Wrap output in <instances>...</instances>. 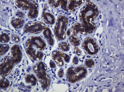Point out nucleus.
<instances>
[{
	"instance_id": "nucleus-1",
	"label": "nucleus",
	"mask_w": 124,
	"mask_h": 92,
	"mask_svg": "<svg viewBox=\"0 0 124 92\" xmlns=\"http://www.w3.org/2000/svg\"><path fill=\"white\" fill-rule=\"evenodd\" d=\"M99 14L97 6L90 0L87 1L80 10L79 13L80 24L85 28L88 34L92 33L95 30L96 25L94 21Z\"/></svg>"
},
{
	"instance_id": "nucleus-2",
	"label": "nucleus",
	"mask_w": 124,
	"mask_h": 92,
	"mask_svg": "<svg viewBox=\"0 0 124 92\" xmlns=\"http://www.w3.org/2000/svg\"><path fill=\"white\" fill-rule=\"evenodd\" d=\"M46 48L44 40L39 36L29 37L25 43V50L32 60L40 61L44 56L43 51Z\"/></svg>"
},
{
	"instance_id": "nucleus-3",
	"label": "nucleus",
	"mask_w": 124,
	"mask_h": 92,
	"mask_svg": "<svg viewBox=\"0 0 124 92\" xmlns=\"http://www.w3.org/2000/svg\"><path fill=\"white\" fill-rule=\"evenodd\" d=\"M32 70L39 79L42 88L43 89L49 88L51 80L47 74V68L44 63L42 61L37 62L33 66Z\"/></svg>"
},
{
	"instance_id": "nucleus-4",
	"label": "nucleus",
	"mask_w": 124,
	"mask_h": 92,
	"mask_svg": "<svg viewBox=\"0 0 124 92\" xmlns=\"http://www.w3.org/2000/svg\"><path fill=\"white\" fill-rule=\"evenodd\" d=\"M87 74V70L84 66L70 67L67 70L66 79L71 83H75L85 78Z\"/></svg>"
},
{
	"instance_id": "nucleus-5",
	"label": "nucleus",
	"mask_w": 124,
	"mask_h": 92,
	"mask_svg": "<svg viewBox=\"0 0 124 92\" xmlns=\"http://www.w3.org/2000/svg\"><path fill=\"white\" fill-rule=\"evenodd\" d=\"M15 4L18 8L28 11V17L35 19L38 16L39 5L35 0H16Z\"/></svg>"
},
{
	"instance_id": "nucleus-6",
	"label": "nucleus",
	"mask_w": 124,
	"mask_h": 92,
	"mask_svg": "<svg viewBox=\"0 0 124 92\" xmlns=\"http://www.w3.org/2000/svg\"><path fill=\"white\" fill-rule=\"evenodd\" d=\"M69 23L68 18L61 15L58 17L54 29V34L58 41H63L66 37V31Z\"/></svg>"
},
{
	"instance_id": "nucleus-7",
	"label": "nucleus",
	"mask_w": 124,
	"mask_h": 92,
	"mask_svg": "<svg viewBox=\"0 0 124 92\" xmlns=\"http://www.w3.org/2000/svg\"><path fill=\"white\" fill-rule=\"evenodd\" d=\"M82 47L89 55H94L98 53L99 48L96 42L92 37H88L84 40Z\"/></svg>"
},
{
	"instance_id": "nucleus-8",
	"label": "nucleus",
	"mask_w": 124,
	"mask_h": 92,
	"mask_svg": "<svg viewBox=\"0 0 124 92\" xmlns=\"http://www.w3.org/2000/svg\"><path fill=\"white\" fill-rule=\"evenodd\" d=\"M16 65L11 56H6L0 64V74L2 77H5L11 73Z\"/></svg>"
},
{
	"instance_id": "nucleus-9",
	"label": "nucleus",
	"mask_w": 124,
	"mask_h": 92,
	"mask_svg": "<svg viewBox=\"0 0 124 92\" xmlns=\"http://www.w3.org/2000/svg\"><path fill=\"white\" fill-rule=\"evenodd\" d=\"M46 26L44 23L40 21L29 23L24 25L23 32L24 33L37 34L44 31Z\"/></svg>"
},
{
	"instance_id": "nucleus-10",
	"label": "nucleus",
	"mask_w": 124,
	"mask_h": 92,
	"mask_svg": "<svg viewBox=\"0 0 124 92\" xmlns=\"http://www.w3.org/2000/svg\"><path fill=\"white\" fill-rule=\"evenodd\" d=\"M52 56L53 61L59 67H62L64 65V61L69 63L70 60V57L66 53L58 50L53 51Z\"/></svg>"
},
{
	"instance_id": "nucleus-11",
	"label": "nucleus",
	"mask_w": 124,
	"mask_h": 92,
	"mask_svg": "<svg viewBox=\"0 0 124 92\" xmlns=\"http://www.w3.org/2000/svg\"><path fill=\"white\" fill-rule=\"evenodd\" d=\"M85 0H61L60 6L64 11L68 12H74L77 7L83 4Z\"/></svg>"
},
{
	"instance_id": "nucleus-12",
	"label": "nucleus",
	"mask_w": 124,
	"mask_h": 92,
	"mask_svg": "<svg viewBox=\"0 0 124 92\" xmlns=\"http://www.w3.org/2000/svg\"><path fill=\"white\" fill-rule=\"evenodd\" d=\"M11 56L16 65L19 63L22 59V52L19 45H13L11 48Z\"/></svg>"
},
{
	"instance_id": "nucleus-13",
	"label": "nucleus",
	"mask_w": 124,
	"mask_h": 92,
	"mask_svg": "<svg viewBox=\"0 0 124 92\" xmlns=\"http://www.w3.org/2000/svg\"><path fill=\"white\" fill-rule=\"evenodd\" d=\"M70 31L71 32V35H77L79 33L82 35H86L88 34L84 27L79 23H75L72 25Z\"/></svg>"
},
{
	"instance_id": "nucleus-14",
	"label": "nucleus",
	"mask_w": 124,
	"mask_h": 92,
	"mask_svg": "<svg viewBox=\"0 0 124 92\" xmlns=\"http://www.w3.org/2000/svg\"><path fill=\"white\" fill-rule=\"evenodd\" d=\"M43 35L48 44L50 46H53L55 43V40L53 33L48 27L46 26L43 31Z\"/></svg>"
},
{
	"instance_id": "nucleus-15",
	"label": "nucleus",
	"mask_w": 124,
	"mask_h": 92,
	"mask_svg": "<svg viewBox=\"0 0 124 92\" xmlns=\"http://www.w3.org/2000/svg\"><path fill=\"white\" fill-rule=\"evenodd\" d=\"M41 18L44 22L48 25H53L56 22L54 16L49 12H43L42 13Z\"/></svg>"
},
{
	"instance_id": "nucleus-16",
	"label": "nucleus",
	"mask_w": 124,
	"mask_h": 92,
	"mask_svg": "<svg viewBox=\"0 0 124 92\" xmlns=\"http://www.w3.org/2000/svg\"><path fill=\"white\" fill-rule=\"evenodd\" d=\"M25 19L16 18H13L11 21V25L16 29H20L23 27L25 23Z\"/></svg>"
},
{
	"instance_id": "nucleus-17",
	"label": "nucleus",
	"mask_w": 124,
	"mask_h": 92,
	"mask_svg": "<svg viewBox=\"0 0 124 92\" xmlns=\"http://www.w3.org/2000/svg\"><path fill=\"white\" fill-rule=\"evenodd\" d=\"M25 81L27 83L32 86H35L37 83V79L36 76L33 74H28L25 77Z\"/></svg>"
},
{
	"instance_id": "nucleus-18",
	"label": "nucleus",
	"mask_w": 124,
	"mask_h": 92,
	"mask_svg": "<svg viewBox=\"0 0 124 92\" xmlns=\"http://www.w3.org/2000/svg\"><path fill=\"white\" fill-rule=\"evenodd\" d=\"M69 40L70 43L75 47L78 46L81 43L80 40L77 36V35H70L69 37Z\"/></svg>"
},
{
	"instance_id": "nucleus-19",
	"label": "nucleus",
	"mask_w": 124,
	"mask_h": 92,
	"mask_svg": "<svg viewBox=\"0 0 124 92\" xmlns=\"http://www.w3.org/2000/svg\"><path fill=\"white\" fill-rule=\"evenodd\" d=\"M58 47L59 49L62 52H68L70 49V44L66 42H61L59 43Z\"/></svg>"
},
{
	"instance_id": "nucleus-20",
	"label": "nucleus",
	"mask_w": 124,
	"mask_h": 92,
	"mask_svg": "<svg viewBox=\"0 0 124 92\" xmlns=\"http://www.w3.org/2000/svg\"><path fill=\"white\" fill-rule=\"evenodd\" d=\"M10 48V46L8 44H6V43L0 44V56L4 55L6 53H7L9 51Z\"/></svg>"
},
{
	"instance_id": "nucleus-21",
	"label": "nucleus",
	"mask_w": 124,
	"mask_h": 92,
	"mask_svg": "<svg viewBox=\"0 0 124 92\" xmlns=\"http://www.w3.org/2000/svg\"><path fill=\"white\" fill-rule=\"evenodd\" d=\"M10 85V82L9 81L5 78H3L0 79V86L1 88H8Z\"/></svg>"
},
{
	"instance_id": "nucleus-22",
	"label": "nucleus",
	"mask_w": 124,
	"mask_h": 92,
	"mask_svg": "<svg viewBox=\"0 0 124 92\" xmlns=\"http://www.w3.org/2000/svg\"><path fill=\"white\" fill-rule=\"evenodd\" d=\"M10 37L7 33H2L0 35V42L1 43H6L10 41Z\"/></svg>"
},
{
	"instance_id": "nucleus-23",
	"label": "nucleus",
	"mask_w": 124,
	"mask_h": 92,
	"mask_svg": "<svg viewBox=\"0 0 124 92\" xmlns=\"http://www.w3.org/2000/svg\"><path fill=\"white\" fill-rule=\"evenodd\" d=\"M60 2H61V0H49L48 1V3L49 5L52 7L53 8H56L58 7V6H59L60 5Z\"/></svg>"
},
{
	"instance_id": "nucleus-24",
	"label": "nucleus",
	"mask_w": 124,
	"mask_h": 92,
	"mask_svg": "<svg viewBox=\"0 0 124 92\" xmlns=\"http://www.w3.org/2000/svg\"><path fill=\"white\" fill-rule=\"evenodd\" d=\"M85 65L87 68H92L95 65V62L92 59H88L85 62Z\"/></svg>"
},
{
	"instance_id": "nucleus-25",
	"label": "nucleus",
	"mask_w": 124,
	"mask_h": 92,
	"mask_svg": "<svg viewBox=\"0 0 124 92\" xmlns=\"http://www.w3.org/2000/svg\"><path fill=\"white\" fill-rule=\"evenodd\" d=\"M11 40L14 43H18L20 42V37L18 35L14 34H12L11 35Z\"/></svg>"
},
{
	"instance_id": "nucleus-26",
	"label": "nucleus",
	"mask_w": 124,
	"mask_h": 92,
	"mask_svg": "<svg viewBox=\"0 0 124 92\" xmlns=\"http://www.w3.org/2000/svg\"><path fill=\"white\" fill-rule=\"evenodd\" d=\"M16 16L18 18H24V19H25V14L21 11L17 12L16 13Z\"/></svg>"
},
{
	"instance_id": "nucleus-27",
	"label": "nucleus",
	"mask_w": 124,
	"mask_h": 92,
	"mask_svg": "<svg viewBox=\"0 0 124 92\" xmlns=\"http://www.w3.org/2000/svg\"><path fill=\"white\" fill-rule=\"evenodd\" d=\"M74 52L77 56H79L81 55V51H80V48H78L77 47H76L75 48Z\"/></svg>"
},
{
	"instance_id": "nucleus-28",
	"label": "nucleus",
	"mask_w": 124,
	"mask_h": 92,
	"mask_svg": "<svg viewBox=\"0 0 124 92\" xmlns=\"http://www.w3.org/2000/svg\"><path fill=\"white\" fill-rule=\"evenodd\" d=\"M58 76L59 78H62L64 75V70L63 68H60L58 73Z\"/></svg>"
},
{
	"instance_id": "nucleus-29",
	"label": "nucleus",
	"mask_w": 124,
	"mask_h": 92,
	"mask_svg": "<svg viewBox=\"0 0 124 92\" xmlns=\"http://www.w3.org/2000/svg\"><path fill=\"white\" fill-rule=\"evenodd\" d=\"M49 65H50V67L52 69H54L56 67V65L55 63V62L53 60H51L50 61Z\"/></svg>"
},
{
	"instance_id": "nucleus-30",
	"label": "nucleus",
	"mask_w": 124,
	"mask_h": 92,
	"mask_svg": "<svg viewBox=\"0 0 124 92\" xmlns=\"http://www.w3.org/2000/svg\"><path fill=\"white\" fill-rule=\"evenodd\" d=\"M73 63L75 65H77L79 63V59L77 56H75L73 59Z\"/></svg>"
}]
</instances>
